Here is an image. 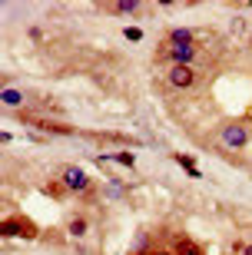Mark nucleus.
<instances>
[{"instance_id":"nucleus-1","label":"nucleus","mask_w":252,"mask_h":255,"mask_svg":"<svg viewBox=\"0 0 252 255\" xmlns=\"http://www.w3.org/2000/svg\"><path fill=\"white\" fill-rule=\"evenodd\" d=\"M219 146H223L226 152H239L249 146V129H246L243 123H226L223 129H219Z\"/></svg>"},{"instance_id":"nucleus-18","label":"nucleus","mask_w":252,"mask_h":255,"mask_svg":"<svg viewBox=\"0 0 252 255\" xmlns=\"http://www.w3.org/2000/svg\"><path fill=\"white\" fill-rule=\"evenodd\" d=\"M146 255H173V252H146Z\"/></svg>"},{"instance_id":"nucleus-8","label":"nucleus","mask_w":252,"mask_h":255,"mask_svg":"<svg viewBox=\"0 0 252 255\" xmlns=\"http://www.w3.org/2000/svg\"><path fill=\"white\" fill-rule=\"evenodd\" d=\"M110 17H123V13H140L143 10V3L140 0H120V3H110Z\"/></svg>"},{"instance_id":"nucleus-10","label":"nucleus","mask_w":252,"mask_h":255,"mask_svg":"<svg viewBox=\"0 0 252 255\" xmlns=\"http://www.w3.org/2000/svg\"><path fill=\"white\" fill-rule=\"evenodd\" d=\"M0 100H3V106H13V110L27 103V96L20 93L17 86H3V93H0Z\"/></svg>"},{"instance_id":"nucleus-16","label":"nucleus","mask_w":252,"mask_h":255,"mask_svg":"<svg viewBox=\"0 0 252 255\" xmlns=\"http://www.w3.org/2000/svg\"><path fill=\"white\" fill-rule=\"evenodd\" d=\"M233 252H239V255H252V242H233Z\"/></svg>"},{"instance_id":"nucleus-7","label":"nucleus","mask_w":252,"mask_h":255,"mask_svg":"<svg viewBox=\"0 0 252 255\" xmlns=\"http://www.w3.org/2000/svg\"><path fill=\"white\" fill-rule=\"evenodd\" d=\"M173 255H203V249L193 242V239H186V236H176V242H173V249H169Z\"/></svg>"},{"instance_id":"nucleus-9","label":"nucleus","mask_w":252,"mask_h":255,"mask_svg":"<svg viewBox=\"0 0 252 255\" xmlns=\"http://www.w3.org/2000/svg\"><path fill=\"white\" fill-rule=\"evenodd\" d=\"M66 232H70L73 239H83L86 232H90V219L86 216H73L70 222H66Z\"/></svg>"},{"instance_id":"nucleus-12","label":"nucleus","mask_w":252,"mask_h":255,"mask_svg":"<svg viewBox=\"0 0 252 255\" xmlns=\"http://www.w3.org/2000/svg\"><path fill=\"white\" fill-rule=\"evenodd\" d=\"M176 162H179V166H183V169L189 172V176H193V179H199V176H203V172L196 169V162L189 159V156H176Z\"/></svg>"},{"instance_id":"nucleus-2","label":"nucleus","mask_w":252,"mask_h":255,"mask_svg":"<svg viewBox=\"0 0 252 255\" xmlns=\"http://www.w3.org/2000/svg\"><path fill=\"white\" fill-rule=\"evenodd\" d=\"M0 232H3V239H13V236H20V239H37V236H40V229L33 226L30 219H23V216H10V219H3Z\"/></svg>"},{"instance_id":"nucleus-5","label":"nucleus","mask_w":252,"mask_h":255,"mask_svg":"<svg viewBox=\"0 0 252 255\" xmlns=\"http://www.w3.org/2000/svg\"><path fill=\"white\" fill-rule=\"evenodd\" d=\"M166 80L173 90H189V86H196V70L193 66H169Z\"/></svg>"},{"instance_id":"nucleus-11","label":"nucleus","mask_w":252,"mask_h":255,"mask_svg":"<svg viewBox=\"0 0 252 255\" xmlns=\"http://www.w3.org/2000/svg\"><path fill=\"white\" fill-rule=\"evenodd\" d=\"M100 162L103 166H106V162H120V166L133 169V166H136V156H130V152H116V156H100Z\"/></svg>"},{"instance_id":"nucleus-15","label":"nucleus","mask_w":252,"mask_h":255,"mask_svg":"<svg viewBox=\"0 0 252 255\" xmlns=\"http://www.w3.org/2000/svg\"><path fill=\"white\" fill-rule=\"evenodd\" d=\"M233 33L236 37H246V17H233Z\"/></svg>"},{"instance_id":"nucleus-17","label":"nucleus","mask_w":252,"mask_h":255,"mask_svg":"<svg viewBox=\"0 0 252 255\" xmlns=\"http://www.w3.org/2000/svg\"><path fill=\"white\" fill-rule=\"evenodd\" d=\"M27 33H30V37H33V40H43V30H40V27H30Z\"/></svg>"},{"instance_id":"nucleus-6","label":"nucleus","mask_w":252,"mask_h":255,"mask_svg":"<svg viewBox=\"0 0 252 255\" xmlns=\"http://www.w3.org/2000/svg\"><path fill=\"white\" fill-rule=\"evenodd\" d=\"M163 47H193V30H186V27L169 30V37H166Z\"/></svg>"},{"instance_id":"nucleus-3","label":"nucleus","mask_w":252,"mask_h":255,"mask_svg":"<svg viewBox=\"0 0 252 255\" xmlns=\"http://www.w3.org/2000/svg\"><path fill=\"white\" fill-rule=\"evenodd\" d=\"M60 182H63L70 192H86L90 189V176H86L80 166H63V169H60Z\"/></svg>"},{"instance_id":"nucleus-13","label":"nucleus","mask_w":252,"mask_h":255,"mask_svg":"<svg viewBox=\"0 0 252 255\" xmlns=\"http://www.w3.org/2000/svg\"><path fill=\"white\" fill-rule=\"evenodd\" d=\"M123 37L130 40V43H140V40H143V30L140 27H126V30H123Z\"/></svg>"},{"instance_id":"nucleus-4","label":"nucleus","mask_w":252,"mask_h":255,"mask_svg":"<svg viewBox=\"0 0 252 255\" xmlns=\"http://www.w3.org/2000/svg\"><path fill=\"white\" fill-rule=\"evenodd\" d=\"M159 60H169L173 66H193V60H196V43H193V47H159Z\"/></svg>"},{"instance_id":"nucleus-14","label":"nucleus","mask_w":252,"mask_h":255,"mask_svg":"<svg viewBox=\"0 0 252 255\" xmlns=\"http://www.w3.org/2000/svg\"><path fill=\"white\" fill-rule=\"evenodd\" d=\"M43 189H47L50 196H56V199H60V196H66V186H63V182H47Z\"/></svg>"}]
</instances>
